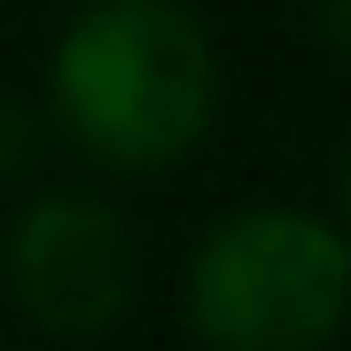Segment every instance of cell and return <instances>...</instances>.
<instances>
[{"label": "cell", "instance_id": "cell-1", "mask_svg": "<svg viewBox=\"0 0 351 351\" xmlns=\"http://www.w3.org/2000/svg\"><path fill=\"white\" fill-rule=\"evenodd\" d=\"M219 39L188 0H78L47 47L39 110L86 172L156 180L219 125Z\"/></svg>", "mask_w": 351, "mask_h": 351}, {"label": "cell", "instance_id": "cell-2", "mask_svg": "<svg viewBox=\"0 0 351 351\" xmlns=\"http://www.w3.org/2000/svg\"><path fill=\"white\" fill-rule=\"evenodd\" d=\"M180 328L195 351H336L351 242L313 203H234L188 242Z\"/></svg>", "mask_w": 351, "mask_h": 351}, {"label": "cell", "instance_id": "cell-3", "mask_svg": "<svg viewBox=\"0 0 351 351\" xmlns=\"http://www.w3.org/2000/svg\"><path fill=\"white\" fill-rule=\"evenodd\" d=\"M0 289L39 336L101 343L141 297L133 219L94 188H32L0 226Z\"/></svg>", "mask_w": 351, "mask_h": 351}, {"label": "cell", "instance_id": "cell-4", "mask_svg": "<svg viewBox=\"0 0 351 351\" xmlns=\"http://www.w3.org/2000/svg\"><path fill=\"white\" fill-rule=\"evenodd\" d=\"M47 149H55V133H47L39 94L0 86V188H39V164H47Z\"/></svg>", "mask_w": 351, "mask_h": 351}, {"label": "cell", "instance_id": "cell-5", "mask_svg": "<svg viewBox=\"0 0 351 351\" xmlns=\"http://www.w3.org/2000/svg\"><path fill=\"white\" fill-rule=\"evenodd\" d=\"M304 24L336 63H351V0H304Z\"/></svg>", "mask_w": 351, "mask_h": 351}, {"label": "cell", "instance_id": "cell-6", "mask_svg": "<svg viewBox=\"0 0 351 351\" xmlns=\"http://www.w3.org/2000/svg\"><path fill=\"white\" fill-rule=\"evenodd\" d=\"M328 219H336V234L351 242V133H343V156H336V211Z\"/></svg>", "mask_w": 351, "mask_h": 351}]
</instances>
